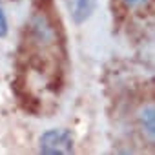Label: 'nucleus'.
<instances>
[{
  "label": "nucleus",
  "instance_id": "423d86ee",
  "mask_svg": "<svg viewBox=\"0 0 155 155\" xmlns=\"http://www.w3.org/2000/svg\"><path fill=\"white\" fill-rule=\"evenodd\" d=\"M9 33V26H8V17H6V11H4V6L0 2V38L8 37Z\"/></svg>",
  "mask_w": 155,
  "mask_h": 155
},
{
  "label": "nucleus",
  "instance_id": "39448f33",
  "mask_svg": "<svg viewBox=\"0 0 155 155\" xmlns=\"http://www.w3.org/2000/svg\"><path fill=\"white\" fill-rule=\"evenodd\" d=\"M33 8H35V11H40V13H55L53 11V8H55L53 0H35Z\"/></svg>",
  "mask_w": 155,
  "mask_h": 155
},
{
  "label": "nucleus",
  "instance_id": "f03ea898",
  "mask_svg": "<svg viewBox=\"0 0 155 155\" xmlns=\"http://www.w3.org/2000/svg\"><path fill=\"white\" fill-rule=\"evenodd\" d=\"M11 91H13L20 110H24L29 115H38L40 113V101L28 88V81H26V77L22 73H18L11 81Z\"/></svg>",
  "mask_w": 155,
  "mask_h": 155
},
{
  "label": "nucleus",
  "instance_id": "20e7f679",
  "mask_svg": "<svg viewBox=\"0 0 155 155\" xmlns=\"http://www.w3.org/2000/svg\"><path fill=\"white\" fill-rule=\"evenodd\" d=\"M139 119H140V126L144 128V131L150 135V139H153V135H155V108H153V104L144 106L139 113Z\"/></svg>",
  "mask_w": 155,
  "mask_h": 155
},
{
  "label": "nucleus",
  "instance_id": "7ed1b4c3",
  "mask_svg": "<svg viewBox=\"0 0 155 155\" xmlns=\"http://www.w3.org/2000/svg\"><path fill=\"white\" fill-rule=\"evenodd\" d=\"M66 6L73 24L81 26L86 20H90V17L93 15L97 8V0H66Z\"/></svg>",
  "mask_w": 155,
  "mask_h": 155
},
{
  "label": "nucleus",
  "instance_id": "f257e3e1",
  "mask_svg": "<svg viewBox=\"0 0 155 155\" xmlns=\"http://www.w3.org/2000/svg\"><path fill=\"white\" fill-rule=\"evenodd\" d=\"M73 144V135L66 128H51L38 139V150L44 155H69L75 150Z\"/></svg>",
  "mask_w": 155,
  "mask_h": 155
},
{
  "label": "nucleus",
  "instance_id": "0eeeda50",
  "mask_svg": "<svg viewBox=\"0 0 155 155\" xmlns=\"http://www.w3.org/2000/svg\"><path fill=\"white\" fill-rule=\"evenodd\" d=\"M146 2H148V0H124V4L130 6V8H137V6H142Z\"/></svg>",
  "mask_w": 155,
  "mask_h": 155
}]
</instances>
